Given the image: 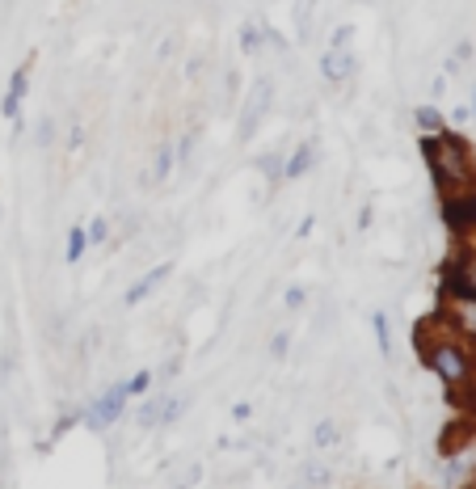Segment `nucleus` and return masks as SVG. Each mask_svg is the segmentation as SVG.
Masks as SVG:
<instances>
[{"mask_svg":"<svg viewBox=\"0 0 476 489\" xmlns=\"http://www.w3.org/2000/svg\"><path fill=\"white\" fill-rule=\"evenodd\" d=\"M443 93H447V76H435L430 81V98H443Z\"/></svg>","mask_w":476,"mask_h":489,"instance_id":"obj_33","label":"nucleus"},{"mask_svg":"<svg viewBox=\"0 0 476 489\" xmlns=\"http://www.w3.org/2000/svg\"><path fill=\"white\" fill-rule=\"evenodd\" d=\"M333 485V464L312 456V460L299 464V489H329Z\"/></svg>","mask_w":476,"mask_h":489,"instance_id":"obj_14","label":"nucleus"},{"mask_svg":"<svg viewBox=\"0 0 476 489\" xmlns=\"http://www.w3.org/2000/svg\"><path fill=\"white\" fill-rule=\"evenodd\" d=\"M237 42H240V56H262V47H266V22H257V17L240 22Z\"/></svg>","mask_w":476,"mask_h":489,"instance_id":"obj_15","label":"nucleus"},{"mask_svg":"<svg viewBox=\"0 0 476 489\" xmlns=\"http://www.w3.org/2000/svg\"><path fill=\"white\" fill-rule=\"evenodd\" d=\"M413 127H418V135H443V131H451L447 110H443L438 101H421V106H413Z\"/></svg>","mask_w":476,"mask_h":489,"instance_id":"obj_12","label":"nucleus"},{"mask_svg":"<svg viewBox=\"0 0 476 489\" xmlns=\"http://www.w3.org/2000/svg\"><path fill=\"white\" fill-rule=\"evenodd\" d=\"M84 253H89V237H84V224H72L68 237H64V262L68 266H81Z\"/></svg>","mask_w":476,"mask_h":489,"instance_id":"obj_19","label":"nucleus"},{"mask_svg":"<svg viewBox=\"0 0 476 489\" xmlns=\"http://www.w3.org/2000/svg\"><path fill=\"white\" fill-rule=\"evenodd\" d=\"M304 4H308V9H316V0H304Z\"/></svg>","mask_w":476,"mask_h":489,"instance_id":"obj_38","label":"nucleus"},{"mask_svg":"<svg viewBox=\"0 0 476 489\" xmlns=\"http://www.w3.org/2000/svg\"><path fill=\"white\" fill-rule=\"evenodd\" d=\"M169 275H173V262H156L148 275H140V279H135V283H131V287L123 292V304H126V308H140L148 295H156L160 287H165Z\"/></svg>","mask_w":476,"mask_h":489,"instance_id":"obj_9","label":"nucleus"},{"mask_svg":"<svg viewBox=\"0 0 476 489\" xmlns=\"http://www.w3.org/2000/svg\"><path fill=\"white\" fill-rule=\"evenodd\" d=\"M0 220H4V203H0Z\"/></svg>","mask_w":476,"mask_h":489,"instance_id":"obj_39","label":"nucleus"},{"mask_svg":"<svg viewBox=\"0 0 476 489\" xmlns=\"http://www.w3.org/2000/svg\"><path fill=\"white\" fill-rule=\"evenodd\" d=\"M26 93H30V64H22V68L9 76V89H4V98H0V114H4V118H22Z\"/></svg>","mask_w":476,"mask_h":489,"instance_id":"obj_11","label":"nucleus"},{"mask_svg":"<svg viewBox=\"0 0 476 489\" xmlns=\"http://www.w3.org/2000/svg\"><path fill=\"white\" fill-rule=\"evenodd\" d=\"M34 144H39V148H51V144H56V118H51V114H42L39 123H34Z\"/></svg>","mask_w":476,"mask_h":489,"instance_id":"obj_26","label":"nucleus"},{"mask_svg":"<svg viewBox=\"0 0 476 489\" xmlns=\"http://www.w3.org/2000/svg\"><path fill=\"white\" fill-rule=\"evenodd\" d=\"M312 451H333L342 448V426H337V418H321L316 426H312Z\"/></svg>","mask_w":476,"mask_h":489,"instance_id":"obj_17","label":"nucleus"},{"mask_svg":"<svg viewBox=\"0 0 476 489\" xmlns=\"http://www.w3.org/2000/svg\"><path fill=\"white\" fill-rule=\"evenodd\" d=\"M468 118H472V110H468V106H455V110L447 114V123H451V131H460L463 123H468Z\"/></svg>","mask_w":476,"mask_h":489,"instance_id":"obj_31","label":"nucleus"},{"mask_svg":"<svg viewBox=\"0 0 476 489\" xmlns=\"http://www.w3.org/2000/svg\"><path fill=\"white\" fill-rule=\"evenodd\" d=\"M257 169L266 173L270 190H279V186H282V153H266V156H257Z\"/></svg>","mask_w":476,"mask_h":489,"instance_id":"obj_22","label":"nucleus"},{"mask_svg":"<svg viewBox=\"0 0 476 489\" xmlns=\"http://www.w3.org/2000/svg\"><path fill=\"white\" fill-rule=\"evenodd\" d=\"M123 389H126V397H131V401H140V397H148V392L156 389V376L148 371V367H140L135 376H126V380H123Z\"/></svg>","mask_w":476,"mask_h":489,"instance_id":"obj_21","label":"nucleus"},{"mask_svg":"<svg viewBox=\"0 0 476 489\" xmlns=\"http://www.w3.org/2000/svg\"><path fill=\"white\" fill-rule=\"evenodd\" d=\"M443 287L447 295H460V300H476V249H455L447 266H443Z\"/></svg>","mask_w":476,"mask_h":489,"instance_id":"obj_4","label":"nucleus"},{"mask_svg":"<svg viewBox=\"0 0 476 489\" xmlns=\"http://www.w3.org/2000/svg\"><path fill=\"white\" fill-rule=\"evenodd\" d=\"M354 34H359V30H354L351 22H342V26L329 34V47H325V51H351V47H354Z\"/></svg>","mask_w":476,"mask_h":489,"instance_id":"obj_25","label":"nucleus"},{"mask_svg":"<svg viewBox=\"0 0 476 489\" xmlns=\"http://www.w3.org/2000/svg\"><path fill=\"white\" fill-rule=\"evenodd\" d=\"M304 304H308V287H304V283H291V287L282 292V308H287V312H299Z\"/></svg>","mask_w":476,"mask_h":489,"instance_id":"obj_27","label":"nucleus"},{"mask_svg":"<svg viewBox=\"0 0 476 489\" xmlns=\"http://www.w3.org/2000/svg\"><path fill=\"white\" fill-rule=\"evenodd\" d=\"M371 211H376V207H371V203H363V207H359V220H354V224L363 228V232H367V228H371Z\"/></svg>","mask_w":476,"mask_h":489,"instance_id":"obj_32","label":"nucleus"},{"mask_svg":"<svg viewBox=\"0 0 476 489\" xmlns=\"http://www.w3.org/2000/svg\"><path fill=\"white\" fill-rule=\"evenodd\" d=\"M312 228H316V220H312V215H304V220H299V228H295V237H312Z\"/></svg>","mask_w":476,"mask_h":489,"instance_id":"obj_34","label":"nucleus"},{"mask_svg":"<svg viewBox=\"0 0 476 489\" xmlns=\"http://www.w3.org/2000/svg\"><path fill=\"white\" fill-rule=\"evenodd\" d=\"M468 249H476V232H472V237H468Z\"/></svg>","mask_w":476,"mask_h":489,"instance_id":"obj_37","label":"nucleus"},{"mask_svg":"<svg viewBox=\"0 0 476 489\" xmlns=\"http://www.w3.org/2000/svg\"><path fill=\"white\" fill-rule=\"evenodd\" d=\"M359 56H354V47L351 51H325L321 56V76H325V84H346V81H354L359 76Z\"/></svg>","mask_w":476,"mask_h":489,"instance_id":"obj_10","label":"nucleus"},{"mask_svg":"<svg viewBox=\"0 0 476 489\" xmlns=\"http://www.w3.org/2000/svg\"><path fill=\"white\" fill-rule=\"evenodd\" d=\"M126 406H131V397H126L123 380H114V384H106V392H101V397H93V401L84 406L81 422H84V426H89L93 434H106L114 422L126 414Z\"/></svg>","mask_w":476,"mask_h":489,"instance_id":"obj_3","label":"nucleus"},{"mask_svg":"<svg viewBox=\"0 0 476 489\" xmlns=\"http://www.w3.org/2000/svg\"><path fill=\"white\" fill-rule=\"evenodd\" d=\"M371 334H376L379 354L393 359V321H388V312H371Z\"/></svg>","mask_w":476,"mask_h":489,"instance_id":"obj_20","label":"nucleus"},{"mask_svg":"<svg viewBox=\"0 0 476 489\" xmlns=\"http://www.w3.org/2000/svg\"><path fill=\"white\" fill-rule=\"evenodd\" d=\"M468 110H472V118H476V84H472V101H468Z\"/></svg>","mask_w":476,"mask_h":489,"instance_id":"obj_36","label":"nucleus"},{"mask_svg":"<svg viewBox=\"0 0 476 489\" xmlns=\"http://www.w3.org/2000/svg\"><path fill=\"white\" fill-rule=\"evenodd\" d=\"M81 140H84V131H81V127H72V135H68V148H81Z\"/></svg>","mask_w":476,"mask_h":489,"instance_id":"obj_35","label":"nucleus"},{"mask_svg":"<svg viewBox=\"0 0 476 489\" xmlns=\"http://www.w3.org/2000/svg\"><path fill=\"white\" fill-rule=\"evenodd\" d=\"M443 224L455 232V237H472L476 232V190H463V195H447L443 198Z\"/></svg>","mask_w":476,"mask_h":489,"instance_id":"obj_6","label":"nucleus"},{"mask_svg":"<svg viewBox=\"0 0 476 489\" xmlns=\"http://www.w3.org/2000/svg\"><path fill=\"white\" fill-rule=\"evenodd\" d=\"M156 384H169V380H177L182 376V354H173V359H165V367L160 371H152Z\"/></svg>","mask_w":476,"mask_h":489,"instance_id":"obj_28","label":"nucleus"},{"mask_svg":"<svg viewBox=\"0 0 476 489\" xmlns=\"http://www.w3.org/2000/svg\"><path fill=\"white\" fill-rule=\"evenodd\" d=\"M270 106H274V84L257 81V84H253V93L245 98V114H240V123H237V140L240 144H249L253 135H257V127L266 123Z\"/></svg>","mask_w":476,"mask_h":489,"instance_id":"obj_5","label":"nucleus"},{"mask_svg":"<svg viewBox=\"0 0 476 489\" xmlns=\"http://www.w3.org/2000/svg\"><path fill=\"white\" fill-rule=\"evenodd\" d=\"M438 321H447L451 334H460L463 342H476V300L447 295V308L438 312Z\"/></svg>","mask_w":476,"mask_h":489,"instance_id":"obj_7","label":"nucleus"},{"mask_svg":"<svg viewBox=\"0 0 476 489\" xmlns=\"http://www.w3.org/2000/svg\"><path fill=\"white\" fill-rule=\"evenodd\" d=\"M468 473H472V456H468V451H460V456H447V460H443V468H438V485L463 489V485H468Z\"/></svg>","mask_w":476,"mask_h":489,"instance_id":"obj_13","label":"nucleus"},{"mask_svg":"<svg viewBox=\"0 0 476 489\" xmlns=\"http://www.w3.org/2000/svg\"><path fill=\"white\" fill-rule=\"evenodd\" d=\"M173 169H177V156H173V140H160L156 144V156H152V173H148V182H169L173 178Z\"/></svg>","mask_w":476,"mask_h":489,"instance_id":"obj_16","label":"nucleus"},{"mask_svg":"<svg viewBox=\"0 0 476 489\" xmlns=\"http://www.w3.org/2000/svg\"><path fill=\"white\" fill-rule=\"evenodd\" d=\"M468 59H472V42L460 39V42H455V51H451V59H447V72H455L460 64H468Z\"/></svg>","mask_w":476,"mask_h":489,"instance_id":"obj_29","label":"nucleus"},{"mask_svg":"<svg viewBox=\"0 0 476 489\" xmlns=\"http://www.w3.org/2000/svg\"><path fill=\"white\" fill-rule=\"evenodd\" d=\"M418 342H421V363L430 367V376L447 392L476 389V354L460 334H435V337L418 334Z\"/></svg>","mask_w":476,"mask_h":489,"instance_id":"obj_2","label":"nucleus"},{"mask_svg":"<svg viewBox=\"0 0 476 489\" xmlns=\"http://www.w3.org/2000/svg\"><path fill=\"white\" fill-rule=\"evenodd\" d=\"M291 489H299V485H291Z\"/></svg>","mask_w":476,"mask_h":489,"instance_id":"obj_41","label":"nucleus"},{"mask_svg":"<svg viewBox=\"0 0 476 489\" xmlns=\"http://www.w3.org/2000/svg\"><path fill=\"white\" fill-rule=\"evenodd\" d=\"M110 220H106V215H93V220H89V224H84V237H89V249H98V245H106V240H110Z\"/></svg>","mask_w":476,"mask_h":489,"instance_id":"obj_23","label":"nucleus"},{"mask_svg":"<svg viewBox=\"0 0 476 489\" xmlns=\"http://www.w3.org/2000/svg\"><path fill=\"white\" fill-rule=\"evenodd\" d=\"M421 161L435 178L438 198L476 190V153L460 131H443V135H418Z\"/></svg>","mask_w":476,"mask_h":489,"instance_id":"obj_1","label":"nucleus"},{"mask_svg":"<svg viewBox=\"0 0 476 489\" xmlns=\"http://www.w3.org/2000/svg\"><path fill=\"white\" fill-rule=\"evenodd\" d=\"M160 409H165V392H148V397H140L135 426H140V431H156V426H160Z\"/></svg>","mask_w":476,"mask_h":489,"instance_id":"obj_18","label":"nucleus"},{"mask_svg":"<svg viewBox=\"0 0 476 489\" xmlns=\"http://www.w3.org/2000/svg\"><path fill=\"white\" fill-rule=\"evenodd\" d=\"M228 414H232V422L240 426V422L253 418V406H249V401H232V409H228Z\"/></svg>","mask_w":476,"mask_h":489,"instance_id":"obj_30","label":"nucleus"},{"mask_svg":"<svg viewBox=\"0 0 476 489\" xmlns=\"http://www.w3.org/2000/svg\"><path fill=\"white\" fill-rule=\"evenodd\" d=\"M266 350H270V359H274V363H282V359L291 354V329H274L270 342H266Z\"/></svg>","mask_w":476,"mask_h":489,"instance_id":"obj_24","label":"nucleus"},{"mask_svg":"<svg viewBox=\"0 0 476 489\" xmlns=\"http://www.w3.org/2000/svg\"><path fill=\"white\" fill-rule=\"evenodd\" d=\"M316 156H321V144H316V140H299V144H295L291 153L282 156V186L308 178L312 165H316Z\"/></svg>","mask_w":476,"mask_h":489,"instance_id":"obj_8","label":"nucleus"},{"mask_svg":"<svg viewBox=\"0 0 476 489\" xmlns=\"http://www.w3.org/2000/svg\"><path fill=\"white\" fill-rule=\"evenodd\" d=\"M463 489H476V485H463Z\"/></svg>","mask_w":476,"mask_h":489,"instance_id":"obj_40","label":"nucleus"}]
</instances>
